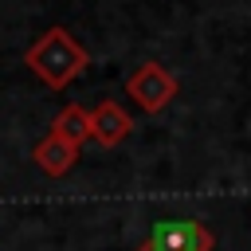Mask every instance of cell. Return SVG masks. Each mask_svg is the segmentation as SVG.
Here are the masks:
<instances>
[{
	"mask_svg": "<svg viewBox=\"0 0 251 251\" xmlns=\"http://www.w3.org/2000/svg\"><path fill=\"white\" fill-rule=\"evenodd\" d=\"M24 63L31 67V75H35L43 86L63 90V86H71V82L86 71L90 55H86V47H82L67 27H47V31L27 47Z\"/></svg>",
	"mask_w": 251,
	"mask_h": 251,
	"instance_id": "cell-1",
	"label": "cell"
},
{
	"mask_svg": "<svg viewBox=\"0 0 251 251\" xmlns=\"http://www.w3.org/2000/svg\"><path fill=\"white\" fill-rule=\"evenodd\" d=\"M180 82L161 67V63H141L129 78H126V94L145 110V114H161L173 98H176Z\"/></svg>",
	"mask_w": 251,
	"mask_h": 251,
	"instance_id": "cell-2",
	"label": "cell"
},
{
	"mask_svg": "<svg viewBox=\"0 0 251 251\" xmlns=\"http://www.w3.org/2000/svg\"><path fill=\"white\" fill-rule=\"evenodd\" d=\"M149 243L157 251H212L216 235L200 220H157L149 231Z\"/></svg>",
	"mask_w": 251,
	"mask_h": 251,
	"instance_id": "cell-3",
	"label": "cell"
},
{
	"mask_svg": "<svg viewBox=\"0 0 251 251\" xmlns=\"http://www.w3.org/2000/svg\"><path fill=\"white\" fill-rule=\"evenodd\" d=\"M129 129H133V118L126 114L122 102L106 98V102H98V106L90 110V137H94L98 145L114 149V145H122V141L129 137Z\"/></svg>",
	"mask_w": 251,
	"mask_h": 251,
	"instance_id": "cell-4",
	"label": "cell"
},
{
	"mask_svg": "<svg viewBox=\"0 0 251 251\" xmlns=\"http://www.w3.org/2000/svg\"><path fill=\"white\" fill-rule=\"evenodd\" d=\"M31 157H35V165H39L47 176H63V173L75 169V161H78V145L63 141L59 133H47L43 141H35Z\"/></svg>",
	"mask_w": 251,
	"mask_h": 251,
	"instance_id": "cell-5",
	"label": "cell"
},
{
	"mask_svg": "<svg viewBox=\"0 0 251 251\" xmlns=\"http://www.w3.org/2000/svg\"><path fill=\"white\" fill-rule=\"evenodd\" d=\"M51 133H59V137L71 141V145L90 141V110H86V106H63V110L55 114V122H51Z\"/></svg>",
	"mask_w": 251,
	"mask_h": 251,
	"instance_id": "cell-6",
	"label": "cell"
},
{
	"mask_svg": "<svg viewBox=\"0 0 251 251\" xmlns=\"http://www.w3.org/2000/svg\"><path fill=\"white\" fill-rule=\"evenodd\" d=\"M133 251H157V247H153V243L145 239V243H141V247H133Z\"/></svg>",
	"mask_w": 251,
	"mask_h": 251,
	"instance_id": "cell-7",
	"label": "cell"
}]
</instances>
